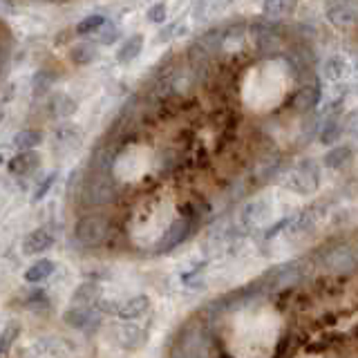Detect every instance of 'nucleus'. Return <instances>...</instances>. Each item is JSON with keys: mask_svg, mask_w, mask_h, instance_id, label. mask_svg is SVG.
Returning <instances> with one entry per match:
<instances>
[{"mask_svg": "<svg viewBox=\"0 0 358 358\" xmlns=\"http://www.w3.org/2000/svg\"><path fill=\"white\" fill-rule=\"evenodd\" d=\"M320 94H322V87H320V81L318 78H311L307 85H302L296 96H294V110L296 112H311L320 103Z\"/></svg>", "mask_w": 358, "mask_h": 358, "instance_id": "nucleus-7", "label": "nucleus"}, {"mask_svg": "<svg viewBox=\"0 0 358 358\" xmlns=\"http://www.w3.org/2000/svg\"><path fill=\"white\" fill-rule=\"evenodd\" d=\"M350 159H352L350 145H338V148H334V150H329L327 155H324V166H327V168H343Z\"/></svg>", "mask_w": 358, "mask_h": 358, "instance_id": "nucleus-24", "label": "nucleus"}, {"mask_svg": "<svg viewBox=\"0 0 358 358\" xmlns=\"http://www.w3.org/2000/svg\"><path fill=\"white\" fill-rule=\"evenodd\" d=\"M266 210H268V206H266V201H253V204H249L244 208V213H242V222L246 224V227H255V224H260L264 217H266Z\"/></svg>", "mask_w": 358, "mask_h": 358, "instance_id": "nucleus-23", "label": "nucleus"}, {"mask_svg": "<svg viewBox=\"0 0 358 358\" xmlns=\"http://www.w3.org/2000/svg\"><path fill=\"white\" fill-rule=\"evenodd\" d=\"M341 132H343V123L338 117H324V123H322V128H320V134H318V139L320 143H334L336 139L341 137Z\"/></svg>", "mask_w": 358, "mask_h": 358, "instance_id": "nucleus-19", "label": "nucleus"}, {"mask_svg": "<svg viewBox=\"0 0 358 358\" xmlns=\"http://www.w3.org/2000/svg\"><path fill=\"white\" fill-rule=\"evenodd\" d=\"M148 20L150 22H164L166 20V5L164 3H157L148 9Z\"/></svg>", "mask_w": 358, "mask_h": 358, "instance_id": "nucleus-32", "label": "nucleus"}, {"mask_svg": "<svg viewBox=\"0 0 358 358\" xmlns=\"http://www.w3.org/2000/svg\"><path fill=\"white\" fill-rule=\"evenodd\" d=\"M324 262H327V266L334 268V271H345V268L354 266V251L347 249V246H341V249L329 251L327 257H324Z\"/></svg>", "mask_w": 358, "mask_h": 358, "instance_id": "nucleus-16", "label": "nucleus"}, {"mask_svg": "<svg viewBox=\"0 0 358 358\" xmlns=\"http://www.w3.org/2000/svg\"><path fill=\"white\" fill-rule=\"evenodd\" d=\"M50 83H52V76L48 72L36 74V78H34V94H43L45 90L50 87Z\"/></svg>", "mask_w": 358, "mask_h": 358, "instance_id": "nucleus-31", "label": "nucleus"}, {"mask_svg": "<svg viewBox=\"0 0 358 358\" xmlns=\"http://www.w3.org/2000/svg\"><path fill=\"white\" fill-rule=\"evenodd\" d=\"M3 119H5V117H3V112H0V121H3Z\"/></svg>", "mask_w": 358, "mask_h": 358, "instance_id": "nucleus-33", "label": "nucleus"}, {"mask_svg": "<svg viewBox=\"0 0 358 358\" xmlns=\"http://www.w3.org/2000/svg\"><path fill=\"white\" fill-rule=\"evenodd\" d=\"M41 139H43V134L38 130H22L16 134L14 145L18 150H34L41 143Z\"/></svg>", "mask_w": 358, "mask_h": 358, "instance_id": "nucleus-25", "label": "nucleus"}, {"mask_svg": "<svg viewBox=\"0 0 358 358\" xmlns=\"http://www.w3.org/2000/svg\"><path fill=\"white\" fill-rule=\"evenodd\" d=\"M50 112L56 119H67L76 112V101L72 96L63 94V92H56L50 99Z\"/></svg>", "mask_w": 358, "mask_h": 358, "instance_id": "nucleus-14", "label": "nucleus"}, {"mask_svg": "<svg viewBox=\"0 0 358 358\" xmlns=\"http://www.w3.org/2000/svg\"><path fill=\"white\" fill-rule=\"evenodd\" d=\"M108 173H90L83 184V201L87 206H106L115 199V184L110 182Z\"/></svg>", "mask_w": 358, "mask_h": 358, "instance_id": "nucleus-3", "label": "nucleus"}, {"mask_svg": "<svg viewBox=\"0 0 358 358\" xmlns=\"http://www.w3.org/2000/svg\"><path fill=\"white\" fill-rule=\"evenodd\" d=\"M249 34L255 41V50L264 56L278 54L282 50V36H280V31H275L271 25H260V22H255V25H251Z\"/></svg>", "mask_w": 358, "mask_h": 358, "instance_id": "nucleus-4", "label": "nucleus"}, {"mask_svg": "<svg viewBox=\"0 0 358 358\" xmlns=\"http://www.w3.org/2000/svg\"><path fill=\"white\" fill-rule=\"evenodd\" d=\"M56 182V173H52V175H48L41 182V186H36V193H34V197H31V201H41L45 195H48V190L52 188V184Z\"/></svg>", "mask_w": 358, "mask_h": 358, "instance_id": "nucleus-30", "label": "nucleus"}, {"mask_svg": "<svg viewBox=\"0 0 358 358\" xmlns=\"http://www.w3.org/2000/svg\"><path fill=\"white\" fill-rule=\"evenodd\" d=\"M347 72H350V67H347V61L341 59V56H331V59L324 61L322 74L324 78H329V81H341Z\"/></svg>", "mask_w": 358, "mask_h": 358, "instance_id": "nucleus-21", "label": "nucleus"}, {"mask_svg": "<svg viewBox=\"0 0 358 358\" xmlns=\"http://www.w3.org/2000/svg\"><path fill=\"white\" fill-rule=\"evenodd\" d=\"M52 273H54V262L52 260H38L25 271V280L27 282H43V280H48Z\"/></svg>", "mask_w": 358, "mask_h": 358, "instance_id": "nucleus-20", "label": "nucleus"}, {"mask_svg": "<svg viewBox=\"0 0 358 358\" xmlns=\"http://www.w3.org/2000/svg\"><path fill=\"white\" fill-rule=\"evenodd\" d=\"M94 34V41L99 43V45H112L117 38H119V27L117 25H112V22H103L96 31H92Z\"/></svg>", "mask_w": 358, "mask_h": 358, "instance_id": "nucleus-26", "label": "nucleus"}, {"mask_svg": "<svg viewBox=\"0 0 358 358\" xmlns=\"http://www.w3.org/2000/svg\"><path fill=\"white\" fill-rule=\"evenodd\" d=\"M285 186L291 188L298 195L316 193L318 186H320V168H318V164L313 159H302L300 164H296L289 171V175L285 179Z\"/></svg>", "mask_w": 358, "mask_h": 358, "instance_id": "nucleus-1", "label": "nucleus"}, {"mask_svg": "<svg viewBox=\"0 0 358 358\" xmlns=\"http://www.w3.org/2000/svg\"><path fill=\"white\" fill-rule=\"evenodd\" d=\"M96 59V48L92 43H78L70 50V61L76 65H87Z\"/></svg>", "mask_w": 358, "mask_h": 358, "instance_id": "nucleus-22", "label": "nucleus"}, {"mask_svg": "<svg viewBox=\"0 0 358 358\" xmlns=\"http://www.w3.org/2000/svg\"><path fill=\"white\" fill-rule=\"evenodd\" d=\"M63 320L65 324H70L74 329H85L90 324H99L101 316L96 311H92V307H70L63 313Z\"/></svg>", "mask_w": 358, "mask_h": 358, "instance_id": "nucleus-8", "label": "nucleus"}, {"mask_svg": "<svg viewBox=\"0 0 358 358\" xmlns=\"http://www.w3.org/2000/svg\"><path fill=\"white\" fill-rule=\"evenodd\" d=\"M298 0H264L262 3V14L266 18H280L287 16L296 9Z\"/></svg>", "mask_w": 358, "mask_h": 358, "instance_id": "nucleus-18", "label": "nucleus"}, {"mask_svg": "<svg viewBox=\"0 0 358 358\" xmlns=\"http://www.w3.org/2000/svg\"><path fill=\"white\" fill-rule=\"evenodd\" d=\"M103 22H106V18H103V16H99V14L85 16V18L76 25V34H78V36H87V34L96 31L101 25H103Z\"/></svg>", "mask_w": 358, "mask_h": 358, "instance_id": "nucleus-27", "label": "nucleus"}, {"mask_svg": "<svg viewBox=\"0 0 358 358\" xmlns=\"http://www.w3.org/2000/svg\"><path fill=\"white\" fill-rule=\"evenodd\" d=\"M52 244H54V235L48 229H36L22 242V251H25V255H38L43 251H48Z\"/></svg>", "mask_w": 358, "mask_h": 358, "instance_id": "nucleus-9", "label": "nucleus"}, {"mask_svg": "<svg viewBox=\"0 0 358 358\" xmlns=\"http://www.w3.org/2000/svg\"><path fill=\"white\" fill-rule=\"evenodd\" d=\"M41 166V155L34 150H20L14 159L9 162L11 175H29Z\"/></svg>", "mask_w": 358, "mask_h": 358, "instance_id": "nucleus-11", "label": "nucleus"}, {"mask_svg": "<svg viewBox=\"0 0 358 358\" xmlns=\"http://www.w3.org/2000/svg\"><path fill=\"white\" fill-rule=\"evenodd\" d=\"M190 233V220L188 217H177L171 227L166 229V233L162 235V240L155 244V251L157 253H168V251H173L175 246H179L184 240H186V235Z\"/></svg>", "mask_w": 358, "mask_h": 358, "instance_id": "nucleus-6", "label": "nucleus"}, {"mask_svg": "<svg viewBox=\"0 0 358 358\" xmlns=\"http://www.w3.org/2000/svg\"><path fill=\"white\" fill-rule=\"evenodd\" d=\"M179 34H184V25L182 22H173V25H168L159 36H157V41L159 43H168V41H173V38H177Z\"/></svg>", "mask_w": 358, "mask_h": 358, "instance_id": "nucleus-29", "label": "nucleus"}, {"mask_svg": "<svg viewBox=\"0 0 358 358\" xmlns=\"http://www.w3.org/2000/svg\"><path fill=\"white\" fill-rule=\"evenodd\" d=\"M141 50H143V36L141 34H132V36H128V41L121 45V50L117 52V61L123 65L132 63L141 54Z\"/></svg>", "mask_w": 358, "mask_h": 358, "instance_id": "nucleus-15", "label": "nucleus"}, {"mask_svg": "<svg viewBox=\"0 0 358 358\" xmlns=\"http://www.w3.org/2000/svg\"><path fill=\"white\" fill-rule=\"evenodd\" d=\"M327 20L338 29H350L356 22V3L354 0H331L327 5Z\"/></svg>", "mask_w": 358, "mask_h": 358, "instance_id": "nucleus-5", "label": "nucleus"}, {"mask_svg": "<svg viewBox=\"0 0 358 358\" xmlns=\"http://www.w3.org/2000/svg\"><path fill=\"white\" fill-rule=\"evenodd\" d=\"M101 300V287L94 282L81 285L72 296V307H92Z\"/></svg>", "mask_w": 358, "mask_h": 358, "instance_id": "nucleus-13", "label": "nucleus"}, {"mask_svg": "<svg viewBox=\"0 0 358 358\" xmlns=\"http://www.w3.org/2000/svg\"><path fill=\"white\" fill-rule=\"evenodd\" d=\"M18 334H20V327L16 322H9L7 327L3 329V334H0V352H9V347L14 345V341L18 338Z\"/></svg>", "mask_w": 358, "mask_h": 358, "instance_id": "nucleus-28", "label": "nucleus"}, {"mask_svg": "<svg viewBox=\"0 0 358 358\" xmlns=\"http://www.w3.org/2000/svg\"><path fill=\"white\" fill-rule=\"evenodd\" d=\"M150 307V298L148 296H134L130 300H126L123 305L117 309L119 318L121 320H134V318H141L145 311Z\"/></svg>", "mask_w": 358, "mask_h": 358, "instance_id": "nucleus-12", "label": "nucleus"}, {"mask_svg": "<svg viewBox=\"0 0 358 358\" xmlns=\"http://www.w3.org/2000/svg\"><path fill=\"white\" fill-rule=\"evenodd\" d=\"M74 235L83 246H87V249H94V246H101L108 240L110 222L103 215H83L81 220L76 222Z\"/></svg>", "mask_w": 358, "mask_h": 358, "instance_id": "nucleus-2", "label": "nucleus"}, {"mask_svg": "<svg viewBox=\"0 0 358 358\" xmlns=\"http://www.w3.org/2000/svg\"><path fill=\"white\" fill-rule=\"evenodd\" d=\"M231 5V0H197L195 5V16L199 20H208L213 16L222 14L224 9Z\"/></svg>", "mask_w": 358, "mask_h": 358, "instance_id": "nucleus-17", "label": "nucleus"}, {"mask_svg": "<svg viewBox=\"0 0 358 358\" xmlns=\"http://www.w3.org/2000/svg\"><path fill=\"white\" fill-rule=\"evenodd\" d=\"M81 145V130L74 126H61L54 132V150L70 152Z\"/></svg>", "mask_w": 358, "mask_h": 358, "instance_id": "nucleus-10", "label": "nucleus"}]
</instances>
